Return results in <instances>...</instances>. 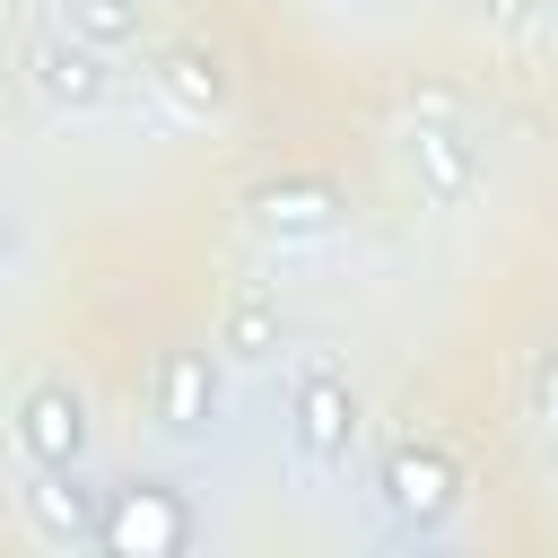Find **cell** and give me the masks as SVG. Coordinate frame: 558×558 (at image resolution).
<instances>
[{"label": "cell", "mask_w": 558, "mask_h": 558, "mask_svg": "<svg viewBox=\"0 0 558 558\" xmlns=\"http://www.w3.org/2000/svg\"><path fill=\"white\" fill-rule=\"evenodd\" d=\"M26 70H35V96L52 105V113H96L105 105V52H87L78 35H52V44H35L26 52Z\"/></svg>", "instance_id": "cell-6"}, {"label": "cell", "mask_w": 558, "mask_h": 558, "mask_svg": "<svg viewBox=\"0 0 558 558\" xmlns=\"http://www.w3.org/2000/svg\"><path fill=\"white\" fill-rule=\"evenodd\" d=\"M410 122H462V96L453 87H410Z\"/></svg>", "instance_id": "cell-13"}, {"label": "cell", "mask_w": 558, "mask_h": 558, "mask_svg": "<svg viewBox=\"0 0 558 558\" xmlns=\"http://www.w3.org/2000/svg\"><path fill=\"white\" fill-rule=\"evenodd\" d=\"M61 35H78L87 52H131L140 44V0H61Z\"/></svg>", "instance_id": "cell-11"}, {"label": "cell", "mask_w": 558, "mask_h": 558, "mask_svg": "<svg viewBox=\"0 0 558 558\" xmlns=\"http://www.w3.org/2000/svg\"><path fill=\"white\" fill-rule=\"evenodd\" d=\"M340 192L323 183V174H279V183H262L253 192V227L262 235H279V244H296V235H331L340 227Z\"/></svg>", "instance_id": "cell-7"}, {"label": "cell", "mask_w": 558, "mask_h": 558, "mask_svg": "<svg viewBox=\"0 0 558 558\" xmlns=\"http://www.w3.org/2000/svg\"><path fill=\"white\" fill-rule=\"evenodd\" d=\"M113 558H174L183 541H192V506H183V488H166V480H131V488H113L105 497V532H96Z\"/></svg>", "instance_id": "cell-2"}, {"label": "cell", "mask_w": 558, "mask_h": 558, "mask_svg": "<svg viewBox=\"0 0 558 558\" xmlns=\"http://www.w3.org/2000/svg\"><path fill=\"white\" fill-rule=\"evenodd\" d=\"M17 506H26L35 541H52V549H87V541L105 532V497H96L78 471H26Z\"/></svg>", "instance_id": "cell-5"}, {"label": "cell", "mask_w": 558, "mask_h": 558, "mask_svg": "<svg viewBox=\"0 0 558 558\" xmlns=\"http://www.w3.org/2000/svg\"><path fill=\"white\" fill-rule=\"evenodd\" d=\"M9 436H17L26 471H78V453H87V401H78V384H35L17 401V418H9Z\"/></svg>", "instance_id": "cell-4"}, {"label": "cell", "mask_w": 558, "mask_h": 558, "mask_svg": "<svg viewBox=\"0 0 558 558\" xmlns=\"http://www.w3.org/2000/svg\"><path fill=\"white\" fill-rule=\"evenodd\" d=\"M148 87H157L174 113H192V122H209V113L227 105V70H218V52H201V44H166L157 70H148Z\"/></svg>", "instance_id": "cell-10"}, {"label": "cell", "mask_w": 558, "mask_h": 558, "mask_svg": "<svg viewBox=\"0 0 558 558\" xmlns=\"http://www.w3.org/2000/svg\"><path fill=\"white\" fill-rule=\"evenodd\" d=\"M288 445H296L305 471H340L349 462V445H357V392H349L340 366H323V357L296 366V384H288Z\"/></svg>", "instance_id": "cell-1"}, {"label": "cell", "mask_w": 558, "mask_h": 558, "mask_svg": "<svg viewBox=\"0 0 558 558\" xmlns=\"http://www.w3.org/2000/svg\"><path fill=\"white\" fill-rule=\"evenodd\" d=\"M410 174L427 201H462L480 183V148H471V122H410Z\"/></svg>", "instance_id": "cell-9"}, {"label": "cell", "mask_w": 558, "mask_h": 558, "mask_svg": "<svg viewBox=\"0 0 558 558\" xmlns=\"http://www.w3.org/2000/svg\"><path fill=\"white\" fill-rule=\"evenodd\" d=\"M532 392H541V410L558 418V349H549V366H541V384H532Z\"/></svg>", "instance_id": "cell-14"}, {"label": "cell", "mask_w": 558, "mask_h": 558, "mask_svg": "<svg viewBox=\"0 0 558 558\" xmlns=\"http://www.w3.org/2000/svg\"><path fill=\"white\" fill-rule=\"evenodd\" d=\"M218 418V357L209 349H166L157 366V427L166 436H201Z\"/></svg>", "instance_id": "cell-8"}, {"label": "cell", "mask_w": 558, "mask_h": 558, "mask_svg": "<svg viewBox=\"0 0 558 558\" xmlns=\"http://www.w3.org/2000/svg\"><path fill=\"white\" fill-rule=\"evenodd\" d=\"M279 340H288V323H279V305H262V296H244V305L227 314V331H218V349H227L235 366H270Z\"/></svg>", "instance_id": "cell-12"}, {"label": "cell", "mask_w": 558, "mask_h": 558, "mask_svg": "<svg viewBox=\"0 0 558 558\" xmlns=\"http://www.w3.org/2000/svg\"><path fill=\"white\" fill-rule=\"evenodd\" d=\"M453 497H462L453 453H436V445H392V453H384V514H392L401 532H436V523L453 514Z\"/></svg>", "instance_id": "cell-3"}, {"label": "cell", "mask_w": 558, "mask_h": 558, "mask_svg": "<svg viewBox=\"0 0 558 558\" xmlns=\"http://www.w3.org/2000/svg\"><path fill=\"white\" fill-rule=\"evenodd\" d=\"M0 253H9V218H0Z\"/></svg>", "instance_id": "cell-15"}]
</instances>
